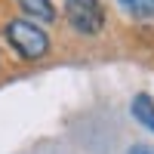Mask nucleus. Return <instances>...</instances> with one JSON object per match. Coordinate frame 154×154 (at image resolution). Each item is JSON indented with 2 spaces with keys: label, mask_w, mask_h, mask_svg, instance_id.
<instances>
[{
  "label": "nucleus",
  "mask_w": 154,
  "mask_h": 154,
  "mask_svg": "<svg viewBox=\"0 0 154 154\" xmlns=\"http://www.w3.org/2000/svg\"><path fill=\"white\" fill-rule=\"evenodd\" d=\"M130 154H154V145L151 142H139V145L130 148Z\"/></svg>",
  "instance_id": "obj_6"
},
{
  "label": "nucleus",
  "mask_w": 154,
  "mask_h": 154,
  "mask_svg": "<svg viewBox=\"0 0 154 154\" xmlns=\"http://www.w3.org/2000/svg\"><path fill=\"white\" fill-rule=\"evenodd\" d=\"M120 6L130 12L133 19H154V0H120Z\"/></svg>",
  "instance_id": "obj_5"
},
{
  "label": "nucleus",
  "mask_w": 154,
  "mask_h": 154,
  "mask_svg": "<svg viewBox=\"0 0 154 154\" xmlns=\"http://www.w3.org/2000/svg\"><path fill=\"white\" fill-rule=\"evenodd\" d=\"M65 19L77 34L93 37L105 28V6L102 0H65Z\"/></svg>",
  "instance_id": "obj_2"
},
{
  "label": "nucleus",
  "mask_w": 154,
  "mask_h": 154,
  "mask_svg": "<svg viewBox=\"0 0 154 154\" xmlns=\"http://www.w3.org/2000/svg\"><path fill=\"white\" fill-rule=\"evenodd\" d=\"M6 43L16 49L22 59H43L49 53V34L34 22H25V19H12L6 25Z\"/></svg>",
  "instance_id": "obj_1"
},
{
  "label": "nucleus",
  "mask_w": 154,
  "mask_h": 154,
  "mask_svg": "<svg viewBox=\"0 0 154 154\" xmlns=\"http://www.w3.org/2000/svg\"><path fill=\"white\" fill-rule=\"evenodd\" d=\"M19 6L28 12L31 19H40L43 25H53V22H56V6H53V0H19Z\"/></svg>",
  "instance_id": "obj_4"
},
{
  "label": "nucleus",
  "mask_w": 154,
  "mask_h": 154,
  "mask_svg": "<svg viewBox=\"0 0 154 154\" xmlns=\"http://www.w3.org/2000/svg\"><path fill=\"white\" fill-rule=\"evenodd\" d=\"M130 108H133V117L142 123L148 133H154V99H151L148 93H139V96L133 99Z\"/></svg>",
  "instance_id": "obj_3"
}]
</instances>
